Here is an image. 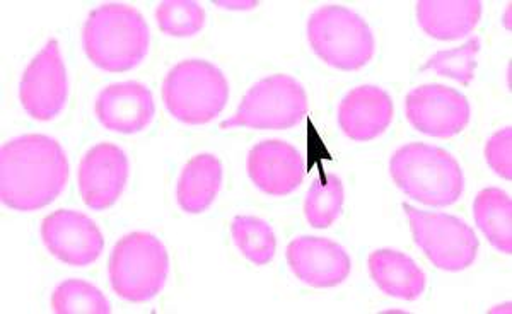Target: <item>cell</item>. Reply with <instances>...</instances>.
Here are the masks:
<instances>
[{"label":"cell","instance_id":"obj_10","mask_svg":"<svg viewBox=\"0 0 512 314\" xmlns=\"http://www.w3.org/2000/svg\"><path fill=\"white\" fill-rule=\"evenodd\" d=\"M408 122L422 134L448 139L470 123V103L458 89L443 84H424L407 94Z\"/></svg>","mask_w":512,"mask_h":314},{"label":"cell","instance_id":"obj_19","mask_svg":"<svg viewBox=\"0 0 512 314\" xmlns=\"http://www.w3.org/2000/svg\"><path fill=\"white\" fill-rule=\"evenodd\" d=\"M222 185V163L214 154H197L181 169L176 200L183 212L202 214L214 204Z\"/></svg>","mask_w":512,"mask_h":314},{"label":"cell","instance_id":"obj_22","mask_svg":"<svg viewBox=\"0 0 512 314\" xmlns=\"http://www.w3.org/2000/svg\"><path fill=\"white\" fill-rule=\"evenodd\" d=\"M53 313L57 314H108L110 301L98 287L86 280L69 279L60 282L50 299Z\"/></svg>","mask_w":512,"mask_h":314},{"label":"cell","instance_id":"obj_4","mask_svg":"<svg viewBox=\"0 0 512 314\" xmlns=\"http://www.w3.org/2000/svg\"><path fill=\"white\" fill-rule=\"evenodd\" d=\"M163 101L171 117L187 125L216 120L229 101V82L207 60H183L171 67L163 84Z\"/></svg>","mask_w":512,"mask_h":314},{"label":"cell","instance_id":"obj_21","mask_svg":"<svg viewBox=\"0 0 512 314\" xmlns=\"http://www.w3.org/2000/svg\"><path fill=\"white\" fill-rule=\"evenodd\" d=\"M234 245L243 253L248 262L256 267H265L274 260L277 238L274 229L255 216H236L231 224Z\"/></svg>","mask_w":512,"mask_h":314},{"label":"cell","instance_id":"obj_5","mask_svg":"<svg viewBox=\"0 0 512 314\" xmlns=\"http://www.w3.org/2000/svg\"><path fill=\"white\" fill-rule=\"evenodd\" d=\"M108 270L117 296L128 303H147L163 291L168 280V251L154 234L134 231L117 241Z\"/></svg>","mask_w":512,"mask_h":314},{"label":"cell","instance_id":"obj_1","mask_svg":"<svg viewBox=\"0 0 512 314\" xmlns=\"http://www.w3.org/2000/svg\"><path fill=\"white\" fill-rule=\"evenodd\" d=\"M69 183V159L57 140L26 134L0 151V197L7 209L36 212L55 202Z\"/></svg>","mask_w":512,"mask_h":314},{"label":"cell","instance_id":"obj_26","mask_svg":"<svg viewBox=\"0 0 512 314\" xmlns=\"http://www.w3.org/2000/svg\"><path fill=\"white\" fill-rule=\"evenodd\" d=\"M485 161L495 175L512 180V127H504L490 135L485 146Z\"/></svg>","mask_w":512,"mask_h":314},{"label":"cell","instance_id":"obj_17","mask_svg":"<svg viewBox=\"0 0 512 314\" xmlns=\"http://www.w3.org/2000/svg\"><path fill=\"white\" fill-rule=\"evenodd\" d=\"M482 18L478 0H420L417 21L436 40H461L470 35Z\"/></svg>","mask_w":512,"mask_h":314},{"label":"cell","instance_id":"obj_14","mask_svg":"<svg viewBox=\"0 0 512 314\" xmlns=\"http://www.w3.org/2000/svg\"><path fill=\"white\" fill-rule=\"evenodd\" d=\"M248 176L260 192L286 197L304 181V159L296 147L284 140H263L248 154Z\"/></svg>","mask_w":512,"mask_h":314},{"label":"cell","instance_id":"obj_24","mask_svg":"<svg viewBox=\"0 0 512 314\" xmlns=\"http://www.w3.org/2000/svg\"><path fill=\"white\" fill-rule=\"evenodd\" d=\"M156 21L164 35L188 38L204 30L205 9L193 0H164L156 9Z\"/></svg>","mask_w":512,"mask_h":314},{"label":"cell","instance_id":"obj_15","mask_svg":"<svg viewBox=\"0 0 512 314\" xmlns=\"http://www.w3.org/2000/svg\"><path fill=\"white\" fill-rule=\"evenodd\" d=\"M94 111L106 130L132 135L139 134L152 122L156 106L151 89L137 81H125L101 89Z\"/></svg>","mask_w":512,"mask_h":314},{"label":"cell","instance_id":"obj_27","mask_svg":"<svg viewBox=\"0 0 512 314\" xmlns=\"http://www.w3.org/2000/svg\"><path fill=\"white\" fill-rule=\"evenodd\" d=\"M217 6L224 7V9H233V11H250L253 7L258 6L255 0H226V2H216Z\"/></svg>","mask_w":512,"mask_h":314},{"label":"cell","instance_id":"obj_8","mask_svg":"<svg viewBox=\"0 0 512 314\" xmlns=\"http://www.w3.org/2000/svg\"><path fill=\"white\" fill-rule=\"evenodd\" d=\"M415 245L429 262L444 272H461L472 267L480 251V241L472 227L460 217L424 212L403 204Z\"/></svg>","mask_w":512,"mask_h":314},{"label":"cell","instance_id":"obj_9","mask_svg":"<svg viewBox=\"0 0 512 314\" xmlns=\"http://www.w3.org/2000/svg\"><path fill=\"white\" fill-rule=\"evenodd\" d=\"M69 99V79L59 41L48 40L24 70L19 82V101L38 122L59 117Z\"/></svg>","mask_w":512,"mask_h":314},{"label":"cell","instance_id":"obj_23","mask_svg":"<svg viewBox=\"0 0 512 314\" xmlns=\"http://www.w3.org/2000/svg\"><path fill=\"white\" fill-rule=\"evenodd\" d=\"M344 183L340 176L328 175L309 188L304 200L306 221L316 229H328L337 221L344 207Z\"/></svg>","mask_w":512,"mask_h":314},{"label":"cell","instance_id":"obj_12","mask_svg":"<svg viewBox=\"0 0 512 314\" xmlns=\"http://www.w3.org/2000/svg\"><path fill=\"white\" fill-rule=\"evenodd\" d=\"M127 180V154L111 142L91 147L79 164V193L89 209L106 210L117 204Z\"/></svg>","mask_w":512,"mask_h":314},{"label":"cell","instance_id":"obj_20","mask_svg":"<svg viewBox=\"0 0 512 314\" xmlns=\"http://www.w3.org/2000/svg\"><path fill=\"white\" fill-rule=\"evenodd\" d=\"M478 229L495 250L512 253V202L501 188H483L473 204Z\"/></svg>","mask_w":512,"mask_h":314},{"label":"cell","instance_id":"obj_7","mask_svg":"<svg viewBox=\"0 0 512 314\" xmlns=\"http://www.w3.org/2000/svg\"><path fill=\"white\" fill-rule=\"evenodd\" d=\"M308 113V94L296 77L274 74L255 82L243 96L233 117L221 123L222 130H287L296 127Z\"/></svg>","mask_w":512,"mask_h":314},{"label":"cell","instance_id":"obj_2","mask_svg":"<svg viewBox=\"0 0 512 314\" xmlns=\"http://www.w3.org/2000/svg\"><path fill=\"white\" fill-rule=\"evenodd\" d=\"M151 30L135 7L103 4L89 12L82 28V48L98 69L120 74L146 59Z\"/></svg>","mask_w":512,"mask_h":314},{"label":"cell","instance_id":"obj_3","mask_svg":"<svg viewBox=\"0 0 512 314\" xmlns=\"http://www.w3.org/2000/svg\"><path fill=\"white\" fill-rule=\"evenodd\" d=\"M390 173L407 197L429 207L456 204L465 190V175L456 157L422 142L396 149L390 159Z\"/></svg>","mask_w":512,"mask_h":314},{"label":"cell","instance_id":"obj_25","mask_svg":"<svg viewBox=\"0 0 512 314\" xmlns=\"http://www.w3.org/2000/svg\"><path fill=\"white\" fill-rule=\"evenodd\" d=\"M480 38H472L466 41L465 45L453 48V50H443L432 55L427 60L425 70H432L439 76L449 77L454 81L468 84L475 77V70L478 65V55H480Z\"/></svg>","mask_w":512,"mask_h":314},{"label":"cell","instance_id":"obj_16","mask_svg":"<svg viewBox=\"0 0 512 314\" xmlns=\"http://www.w3.org/2000/svg\"><path fill=\"white\" fill-rule=\"evenodd\" d=\"M337 117L338 125L350 140L369 142L388 130L395 118V105L384 89L364 84L345 94Z\"/></svg>","mask_w":512,"mask_h":314},{"label":"cell","instance_id":"obj_6","mask_svg":"<svg viewBox=\"0 0 512 314\" xmlns=\"http://www.w3.org/2000/svg\"><path fill=\"white\" fill-rule=\"evenodd\" d=\"M308 41L313 52L333 69L352 72L373 59V31L349 7L321 6L308 19Z\"/></svg>","mask_w":512,"mask_h":314},{"label":"cell","instance_id":"obj_13","mask_svg":"<svg viewBox=\"0 0 512 314\" xmlns=\"http://www.w3.org/2000/svg\"><path fill=\"white\" fill-rule=\"evenodd\" d=\"M287 263L297 280L315 289L344 284L352 270V260L344 246L318 236L292 239L287 246Z\"/></svg>","mask_w":512,"mask_h":314},{"label":"cell","instance_id":"obj_11","mask_svg":"<svg viewBox=\"0 0 512 314\" xmlns=\"http://www.w3.org/2000/svg\"><path fill=\"white\" fill-rule=\"evenodd\" d=\"M48 253L70 267H89L105 248V238L91 217L76 210H55L41 222Z\"/></svg>","mask_w":512,"mask_h":314},{"label":"cell","instance_id":"obj_18","mask_svg":"<svg viewBox=\"0 0 512 314\" xmlns=\"http://www.w3.org/2000/svg\"><path fill=\"white\" fill-rule=\"evenodd\" d=\"M367 265L374 284L386 296L415 301L424 294L427 284L424 270L405 253L376 250L369 255Z\"/></svg>","mask_w":512,"mask_h":314}]
</instances>
